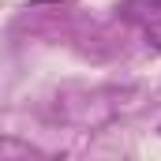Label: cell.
<instances>
[{
    "label": "cell",
    "instance_id": "1",
    "mask_svg": "<svg viewBox=\"0 0 161 161\" xmlns=\"http://www.w3.org/2000/svg\"><path fill=\"white\" fill-rule=\"evenodd\" d=\"M120 15L142 26H161V0H124Z\"/></svg>",
    "mask_w": 161,
    "mask_h": 161
},
{
    "label": "cell",
    "instance_id": "2",
    "mask_svg": "<svg viewBox=\"0 0 161 161\" xmlns=\"http://www.w3.org/2000/svg\"><path fill=\"white\" fill-rule=\"evenodd\" d=\"M30 4H38V8H41V4H64V0H30Z\"/></svg>",
    "mask_w": 161,
    "mask_h": 161
}]
</instances>
